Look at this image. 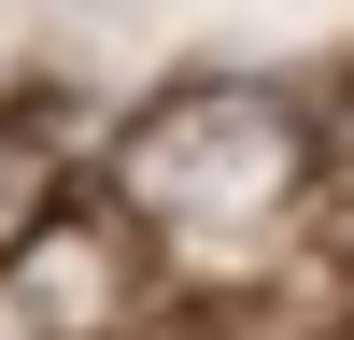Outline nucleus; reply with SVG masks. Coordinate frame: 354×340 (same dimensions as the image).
I'll use <instances>...</instances> for the list:
<instances>
[{
  "mask_svg": "<svg viewBox=\"0 0 354 340\" xmlns=\"http://www.w3.org/2000/svg\"><path fill=\"white\" fill-rule=\"evenodd\" d=\"M28 213H43V156H15V142H0V241H15Z\"/></svg>",
  "mask_w": 354,
  "mask_h": 340,
  "instance_id": "1",
  "label": "nucleus"
}]
</instances>
